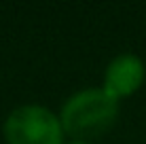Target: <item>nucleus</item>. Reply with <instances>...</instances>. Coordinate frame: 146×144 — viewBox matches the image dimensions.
<instances>
[{
    "instance_id": "nucleus-1",
    "label": "nucleus",
    "mask_w": 146,
    "mask_h": 144,
    "mask_svg": "<svg viewBox=\"0 0 146 144\" xmlns=\"http://www.w3.org/2000/svg\"><path fill=\"white\" fill-rule=\"evenodd\" d=\"M119 119V100L100 87L83 89L70 96L59 110L64 133L74 142H91L114 127Z\"/></svg>"
},
{
    "instance_id": "nucleus-2",
    "label": "nucleus",
    "mask_w": 146,
    "mask_h": 144,
    "mask_svg": "<svg viewBox=\"0 0 146 144\" xmlns=\"http://www.w3.org/2000/svg\"><path fill=\"white\" fill-rule=\"evenodd\" d=\"M7 144H64L59 115L40 106L23 104L9 112L2 127Z\"/></svg>"
},
{
    "instance_id": "nucleus-3",
    "label": "nucleus",
    "mask_w": 146,
    "mask_h": 144,
    "mask_svg": "<svg viewBox=\"0 0 146 144\" xmlns=\"http://www.w3.org/2000/svg\"><path fill=\"white\" fill-rule=\"evenodd\" d=\"M146 78L144 62L133 53H121L106 66L104 72V91L110 93L114 100L129 98L142 87Z\"/></svg>"
},
{
    "instance_id": "nucleus-4",
    "label": "nucleus",
    "mask_w": 146,
    "mask_h": 144,
    "mask_svg": "<svg viewBox=\"0 0 146 144\" xmlns=\"http://www.w3.org/2000/svg\"><path fill=\"white\" fill-rule=\"evenodd\" d=\"M70 144H93V142H70Z\"/></svg>"
}]
</instances>
